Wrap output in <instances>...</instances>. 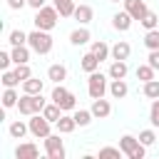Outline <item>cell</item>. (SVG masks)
Instances as JSON below:
<instances>
[{
    "label": "cell",
    "instance_id": "ac0fdd59",
    "mask_svg": "<svg viewBox=\"0 0 159 159\" xmlns=\"http://www.w3.org/2000/svg\"><path fill=\"white\" fill-rule=\"evenodd\" d=\"M132 55V47H129V42H124V40H117L114 45H112V60H127Z\"/></svg>",
    "mask_w": 159,
    "mask_h": 159
},
{
    "label": "cell",
    "instance_id": "9a60e30c",
    "mask_svg": "<svg viewBox=\"0 0 159 159\" xmlns=\"http://www.w3.org/2000/svg\"><path fill=\"white\" fill-rule=\"evenodd\" d=\"M127 72H129L127 60H112V65H109V80H124Z\"/></svg>",
    "mask_w": 159,
    "mask_h": 159
},
{
    "label": "cell",
    "instance_id": "4fadbf2b",
    "mask_svg": "<svg viewBox=\"0 0 159 159\" xmlns=\"http://www.w3.org/2000/svg\"><path fill=\"white\" fill-rule=\"evenodd\" d=\"M47 80H52L55 84L65 82V80H67V67H65L62 62H55V65H50V67H47Z\"/></svg>",
    "mask_w": 159,
    "mask_h": 159
},
{
    "label": "cell",
    "instance_id": "74e56055",
    "mask_svg": "<svg viewBox=\"0 0 159 159\" xmlns=\"http://www.w3.org/2000/svg\"><path fill=\"white\" fill-rule=\"evenodd\" d=\"M124 152L119 149V147H102L99 149V159H104V157H122Z\"/></svg>",
    "mask_w": 159,
    "mask_h": 159
},
{
    "label": "cell",
    "instance_id": "8fae6325",
    "mask_svg": "<svg viewBox=\"0 0 159 159\" xmlns=\"http://www.w3.org/2000/svg\"><path fill=\"white\" fill-rule=\"evenodd\" d=\"M132 22H134V17H132L127 10H122V12H117V15L112 17V27H114L117 32H127V30L132 27Z\"/></svg>",
    "mask_w": 159,
    "mask_h": 159
},
{
    "label": "cell",
    "instance_id": "836d02e7",
    "mask_svg": "<svg viewBox=\"0 0 159 159\" xmlns=\"http://www.w3.org/2000/svg\"><path fill=\"white\" fill-rule=\"evenodd\" d=\"M2 84H5V87H17V84H20L15 70H2Z\"/></svg>",
    "mask_w": 159,
    "mask_h": 159
},
{
    "label": "cell",
    "instance_id": "b9f144b4",
    "mask_svg": "<svg viewBox=\"0 0 159 159\" xmlns=\"http://www.w3.org/2000/svg\"><path fill=\"white\" fill-rule=\"evenodd\" d=\"M27 5H30L32 10H40V7H45L47 2H45V0H27Z\"/></svg>",
    "mask_w": 159,
    "mask_h": 159
},
{
    "label": "cell",
    "instance_id": "d6986e66",
    "mask_svg": "<svg viewBox=\"0 0 159 159\" xmlns=\"http://www.w3.org/2000/svg\"><path fill=\"white\" fill-rule=\"evenodd\" d=\"M80 65H82V70H84L87 75H89V72H97V70H99V57L89 50V52L82 55V62H80Z\"/></svg>",
    "mask_w": 159,
    "mask_h": 159
},
{
    "label": "cell",
    "instance_id": "44dd1931",
    "mask_svg": "<svg viewBox=\"0 0 159 159\" xmlns=\"http://www.w3.org/2000/svg\"><path fill=\"white\" fill-rule=\"evenodd\" d=\"M127 92H129V87H127L124 80H112V82H109V94H112L114 99H124Z\"/></svg>",
    "mask_w": 159,
    "mask_h": 159
},
{
    "label": "cell",
    "instance_id": "7c38bea8",
    "mask_svg": "<svg viewBox=\"0 0 159 159\" xmlns=\"http://www.w3.org/2000/svg\"><path fill=\"white\" fill-rule=\"evenodd\" d=\"M92 114L97 117V119H107L109 114H112V104L104 99V97H99V99H92Z\"/></svg>",
    "mask_w": 159,
    "mask_h": 159
},
{
    "label": "cell",
    "instance_id": "1f68e13d",
    "mask_svg": "<svg viewBox=\"0 0 159 159\" xmlns=\"http://www.w3.org/2000/svg\"><path fill=\"white\" fill-rule=\"evenodd\" d=\"M139 22H142V27H144V30H154V27H159V15L149 10V12H147Z\"/></svg>",
    "mask_w": 159,
    "mask_h": 159
},
{
    "label": "cell",
    "instance_id": "484cf974",
    "mask_svg": "<svg viewBox=\"0 0 159 159\" xmlns=\"http://www.w3.org/2000/svg\"><path fill=\"white\" fill-rule=\"evenodd\" d=\"M17 99H20L17 89H15V87H5V92H2V107H5V109L17 107Z\"/></svg>",
    "mask_w": 159,
    "mask_h": 159
},
{
    "label": "cell",
    "instance_id": "9c48e42d",
    "mask_svg": "<svg viewBox=\"0 0 159 159\" xmlns=\"http://www.w3.org/2000/svg\"><path fill=\"white\" fill-rule=\"evenodd\" d=\"M37 157H40V149L32 142H22L15 147V159H37Z\"/></svg>",
    "mask_w": 159,
    "mask_h": 159
},
{
    "label": "cell",
    "instance_id": "d6a6232c",
    "mask_svg": "<svg viewBox=\"0 0 159 159\" xmlns=\"http://www.w3.org/2000/svg\"><path fill=\"white\" fill-rule=\"evenodd\" d=\"M7 42H10L12 47H17V45H27V32H22V30H12V32L7 35Z\"/></svg>",
    "mask_w": 159,
    "mask_h": 159
},
{
    "label": "cell",
    "instance_id": "f1b7e54d",
    "mask_svg": "<svg viewBox=\"0 0 159 159\" xmlns=\"http://www.w3.org/2000/svg\"><path fill=\"white\" fill-rule=\"evenodd\" d=\"M144 47H147V50H159V27L147 30V35H144Z\"/></svg>",
    "mask_w": 159,
    "mask_h": 159
},
{
    "label": "cell",
    "instance_id": "30bf717a",
    "mask_svg": "<svg viewBox=\"0 0 159 159\" xmlns=\"http://www.w3.org/2000/svg\"><path fill=\"white\" fill-rule=\"evenodd\" d=\"M124 10H127L134 20H142V17L149 12V7H147L144 0H124Z\"/></svg>",
    "mask_w": 159,
    "mask_h": 159
},
{
    "label": "cell",
    "instance_id": "52a82bcc",
    "mask_svg": "<svg viewBox=\"0 0 159 159\" xmlns=\"http://www.w3.org/2000/svg\"><path fill=\"white\" fill-rule=\"evenodd\" d=\"M27 124H30V134H32V137H37V139H45V137H50V134H52V132H50V124H52V122H50L42 112L32 114Z\"/></svg>",
    "mask_w": 159,
    "mask_h": 159
},
{
    "label": "cell",
    "instance_id": "e575fe53",
    "mask_svg": "<svg viewBox=\"0 0 159 159\" xmlns=\"http://www.w3.org/2000/svg\"><path fill=\"white\" fill-rule=\"evenodd\" d=\"M15 75H17V80L20 82H25V80H30L32 77V70H30V65L25 62V65H15Z\"/></svg>",
    "mask_w": 159,
    "mask_h": 159
},
{
    "label": "cell",
    "instance_id": "277c9868",
    "mask_svg": "<svg viewBox=\"0 0 159 159\" xmlns=\"http://www.w3.org/2000/svg\"><path fill=\"white\" fill-rule=\"evenodd\" d=\"M119 149L129 159H144V154H147V147L139 142V137H132V134H124L119 139Z\"/></svg>",
    "mask_w": 159,
    "mask_h": 159
},
{
    "label": "cell",
    "instance_id": "5b68a950",
    "mask_svg": "<svg viewBox=\"0 0 159 159\" xmlns=\"http://www.w3.org/2000/svg\"><path fill=\"white\" fill-rule=\"evenodd\" d=\"M50 99H52L55 104H60L65 112H72V109L77 107V97H75L70 89H65V87H62V82H60V84H55V89H52Z\"/></svg>",
    "mask_w": 159,
    "mask_h": 159
},
{
    "label": "cell",
    "instance_id": "f546056e",
    "mask_svg": "<svg viewBox=\"0 0 159 159\" xmlns=\"http://www.w3.org/2000/svg\"><path fill=\"white\" fill-rule=\"evenodd\" d=\"M72 117H75L77 127H87V124L92 122V117H94V114H92V109H75V114H72Z\"/></svg>",
    "mask_w": 159,
    "mask_h": 159
},
{
    "label": "cell",
    "instance_id": "3957f363",
    "mask_svg": "<svg viewBox=\"0 0 159 159\" xmlns=\"http://www.w3.org/2000/svg\"><path fill=\"white\" fill-rule=\"evenodd\" d=\"M27 45H30V50L32 52H37V55H47L50 50H52V35L47 32V30H32L30 35H27Z\"/></svg>",
    "mask_w": 159,
    "mask_h": 159
},
{
    "label": "cell",
    "instance_id": "f35d334b",
    "mask_svg": "<svg viewBox=\"0 0 159 159\" xmlns=\"http://www.w3.org/2000/svg\"><path fill=\"white\" fill-rule=\"evenodd\" d=\"M10 65H12V55L10 52H0V67L2 70H10Z\"/></svg>",
    "mask_w": 159,
    "mask_h": 159
},
{
    "label": "cell",
    "instance_id": "ffe728a7",
    "mask_svg": "<svg viewBox=\"0 0 159 159\" xmlns=\"http://www.w3.org/2000/svg\"><path fill=\"white\" fill-rule=\"evenodd\" d=\"M10 55H12V62L15 65H25L30 60V45H17V47L10 50Z\"/></svg>",
    "mask_w": 159,
    "mask_h": 159
},
{
    "label": "cell",
    "instance_id": "60d3db41",
    "mask_svg": "<svg viewBox=\"0 0 159 159\" xmlns=\"http://www.w3.org/2000/svg\"><path fill=\"white\" fill-rule=\"evenodd\" d=\"M7 5H10V10H22L27 5V0H7Z\"/></svg>",
    "mask_w": 159,
    "mask_h": 159
},
{
    "label": "cell",
    "instance_id": "d590c367",
    "mask_svg": "<svg viewBox=\"0 0 159 159\" xmlns=\"http://www.w3.org/2000/svg\"><path fill=\"white\" fill-rule=\"evenodd\" d=\"M139 142H142L144 147H152V144L157 142V134H154V129H142V132H139Z\"/></svg>",
    "mask_w": 159,
    "mask_h": 159
},
{
    "label": "cell",
    "instance_id": "ba28073f",
    "mask_svg": "<svg viewBox=\"0 0 159 159\" xmlns=\"http://www.w3.org/2000/svg\"><path fill=\"white\" fill-rule=\"evenodd\" d=\"M45 154H47V159H65L67 152H65V142L60 139V132L45 137Z\"/></svg>",
    "mask_w": 159,
    "mask_h": 159
},
{
    "label": "cell",
    "instance_id": "83f0119b",
    "mask_svg": "<svg viewBox=\"0 0 159 159\" xmlns=\"http://www.w3.org/2000/svg\"><path fill=\"white\" fill-rule=\"evenodd\" d=\"M55 7H57V12L62 15V17H70V15H75V0H55Z\"/></svg>",
    "mask_w": 159,
    "mask_h": 159
},
{
    "label": "cell",
    "instance_id": "8d00e7d4",
    "mask_svg": "<svg viewBox=\"0 0 159 159\" xmlns=\"http://www.w3.org/2000/svg\"><path fill=\"white\" fill-rule=\"evenodd\" d=\"M149 122H152V127H159V99H152V107H149Z\"/></svg>",
    "mask_w": 159,
    "mask_h": 159
},
{
    "label": "cell",
    "instance_id": "d4e9b609",
    "mask_svg": "<svg viewBox=\"0 0 159 159\" xmlns=\"http://www.w3.org/2000/svg\"><path fill=\"white\" fill-rule=\"evenodd\" d=\"M42 114L52 122V124H57V119L65 114V109L60 107V104H55V102H50V104H45V109H42Z\"/></svg>",
    "mask_w": 159,
    "mask_h": 159
},
{
    "label": "cell",
    "instance_id": "ab89813d",
    "mask_svg": "<svg viewBox=\"0 0 159 159\" xmlns=\"http://www.w3.org/2000/svg\"><path fill=\"white\" fill-rule=\"evenodd\" d=\"M147 62H149L154 70H159V50H149V57H147Z\"/></svg>",
    "mask_w": 159,
    "mask_h": 159
},
{
    "label": "cell",
    "instance_id": "7a4b0ae2",
    "mask_svg": "<svg viewBox=\"0 0 159 159\" xmlns=\"http://www.w3.org/2000/svg\"><path fill=\"white\" fill-rule=\"evenodd\" d=\"M45 104H47V102H45L42 92H40V94H25V92H22V97L17 99V112L25 114V117H32V114L42 112Z\"/></svg>",
    "mask_w": 159,
    "mask_h": 159
},
{
    "label": "cell",
    "instance_id": "2e32d148",
    "mask_svg": "<svg viewBox=\"0 0 159 159\" xmlns=\"http://www.w3.org/2000/svg\"><path fill=\"white\" fill-rule=\"evenodd\" d=\"M89 37H92V35H89V30H87L84 25H82V27H75V30L70 32V42H72L75 47H80V45H87V42H89Z\"/></svg>",
    "mask_w": 159,
    "mask_h": 159
},
{
    "label": "cell",
    "instance_id": "4316f807",
    "mask_svg": "<svg viewBox=\"0 0 159 159\" xmlns=\"http://www.w3.org/2000/svg\"><path fill=\"white\" fill-rule=\"evenodd\" d=\"M142 94H144L147 99H159V80H149V82H144Z\"/></svg>",
    "mask_w": 159,
    "mask_h": 159
},
{
    "label": "cell",
    "instance_id": "603a6c76",
    "mask_svg": "<svg viewBox=\"0 0 159 159\" xmlns=\"http://www.w3.org/2000/svg\"><path fill=\"white\" fill-rule=\"evenodd\" d=\"M89 50H92V52H94V55L99 57V62H104V60H107V57L112 55V47H109V45H107L104 40H94Z\"/></svg>",
    "mask_w": 159,
    "mask_h": 159
},
{
    "label": "cell",
    "instance_id": "7402d4cb",
    "mask_svg": "<svg viewBox=\"0 0 159 159\" xmlns=\"http://www.w3.org/2000/svg\"><path fill=\"white\" fill-rule=\"evenodd\" d=\"M7 132H10V137H12V139H22V137L30 132V124H25L22 119H15V122H10Z\"/></svg>",
    "mask_w": 159,
    "mask_h": 159
},
{
    "label": "cell",
    "instance_id": "cb8c5ba5",
    "mask_svg": "<svg viewBox=\"0 0 159 159\" xmlns=\"http://www.w3.org/2000/svg\"><path fill=\"white\" fill-rule=\"evenodd\" d=\"M42 87H45V82L37 80V77H30V80L22 82V92H25V94H40Z\"/></svg>",
    "mask_w": 159,
    "mask_h": 159
},
{
    "label": "cell",
    "instance_id": "4dcf8cb0",
    "mask_svg": "<svg viewBox=\"0 0 159 159\" xmlns=\"http://www.w3.org/2000/svg\"><path fill=\"white\" fill-rule=\"evenodd\" d=\"M154 72H157V70H154L149 62H147V65H139V67H137V80L149 82V80H154Z\"/></svg>",
    "mask_w": 159,
    "mask_h": 159
},
{
    "label": "cell",
    "instance_id": "7bdbcfd3",
    "mask_svg": "<svg viewBox=\"0 0 159 159\" xmlns=\"http://www.w3.org/2000/svg\"><path fill=\"white\" fill-rule=\"evenodd\" d=\"M109 2H119V0H109Z\"/></svg>",
    "mask_w": 159,
    "mask_h": 159
},
{
    "label": "cell",
    "instance_id": "5bb4252c",
    "mask_svg": "<svg viewBox=\"0 0 159 159\" xmlns=\"http://www.w3.org/2000/svg\"><path fill=\"white\" fill-rule=\"evenodd\" d=\"M72 17H75L80 25H89V22H92V17H94V10H92L89 5H84V2H82V5H77V7H75V15H72Z\"/></svg>",
    "mask_w": 159,
    "mask_h": 159
},
{
    "label": "cell",
    "instance_id": "6da1fadb",
    "mask_svg": "<svg viewBox=\"0 0 159 159\" xmlns=\"http://www.w3.org/2000/svg\"><path fill=\"white\" fill-rule=\"evenodd\" d=\"M62 15L57 12V7L55 5H45V7H40V10H35V17H32V22H35V27L37 30H55L57 27V20H60Z\"/></svg>",
    "mask_w": 159,
    "mask_h": 159
},
{
    "label": "cell",
    "instance_id": "e0dca14e",
    "mask_svg": "<svg viewBox=\"0 0 159 159\" xmlns=\"http://www.w3.org/2000/svg\"><path fill=\"white\" fill-rule=\"evenodd\" d=\"M55 127H57V132H60V134H72V132L77 129V122H75V117H72V114H62V117L57 119V124H55Z\"/></svg>",
    "mask_w": 159,
    "mask_h": 159
},
{
    "label": "cell",
    "instance_id": "8992f818",
    "mask_svg": "<svg viewBox=\"0 0 159 159\" xmlns=\"http://www.w3.org/2000/svg\"><path fill=\"white\" fill-rule=\"evenodd\" d=\"M107 89H109L107 77L102 72H89V77H87V92H89V97L92 99H99V97L107 94Z\"/></svg>",
    "mask_w": 159,
    "mask_h": 159
}]
</instances>
